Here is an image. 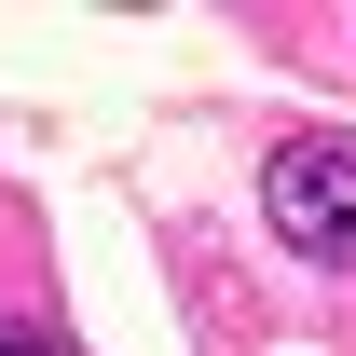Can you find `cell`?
Wrapping results in <instances>:
<instances>
[{
  "instance_id": "obj_1",
  "label": "cell",
  "mask_w": 356,
  "mask_h": 356,
  "mask_svg": "<svg viewBox=\"0 0 356 356\" xmlns=\"http://www.w3.org/2000/svg\"><path fill=\"white\" fill-rule=\"evenodd\" d=\"M261 220L288 261L315 274H356V137H288L261 165Z\"/></svg>"
},
{
  "instance_id": "obj_2",
  "label": "cell",
  "mask_w": 356,
  "mask_h": 356,
  "mask_svg": "<svg viewBox=\"0 0 356 356\" xmlns=\"http://www.w3.org/2000/svg\"><path fill=\"white\" fill-rule=\"evenodd\" d=\"M0 356H55V343H42V329H0Z\"/></svg>"
}]
</instances>
